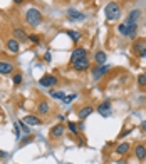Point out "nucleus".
I'll list each match as a JSON object with an SVG mask.
<instances>
[{
  "mask_svg": "<svg viewBox=\"0 0 146 164\" xmlns=\"http://www.w3.org/2000/svg\"><path fill=\"white\" fill-rule=\"evenodd\" d=\"M98 112L101 114L103 117L111 116V102H109V101H104L103 104H99V106H98Z\"/></svg>",
  "mask_w": 146,
  "mask_h": 164,
  "instance_id": "obj_7",
  "label": "nucleus"
},
{
  "mask_svg": "<svg viewBox=\"0 0 146 164\" xmlns=\"http://www.w3.org/2000/svg\"><path fill=\"white\" fill-rule=\"evenodd\" d=\"M141 127H143V129H146V121L143 122V124H141Z\"/></svg>",
  "mask_w": 146,
  "mask_h": 164,
  "instance_id": "obj_34",
  "label": "nucleus"
},
{
  "mask_svg": "<svg viewBox=\"0 0 146 164\" xmlns=\"http://www.w3.org/2000/svg\"><path fill=\"white\" fill-rule=\"evenodd\" d=\"M93 110H94V107H93V106H84V107H82V109L77 112V116H79V119L82 121V119L89 117L91 114H93Z\"/></svg>",
  "mask_w": 146,
  "mask_h": 164,
  "instance_id": "obj_12",
  "label": "nucleus"
},
{
  "mask_svg": "<svg viewBox=\"0 0 146 164\" xmlns=\"http://www.w3.org/2000/svg\"><path fill=\"white\" fill-rule=\"evenodd\" d=\"M104 15H106V19L109 20V22H112V20H116V19H119V15H121V7H119V3L109 2L106 7H104Z\"/></svg>",
  "mask_w": 146,
  "mask_h": 164,
  "instance_id": "obj_1",
  "label": "nucleus"
},
{
  "mask_svg": "<svg viewBox=\"0 0 146 164\" xmlns=\"http://www.w3.org/2000/svg\"><path fill=\"white\" fill-rule=\"evenodd\" d=\"M64 136V126L62 124H57V126H54V127L51 129V137L52 139H59Z\"/></svg>",
  "mask_w": 146,
  "mask_h": 164,
  "instance_id": "obj_9",
  "label": "nucleus"
},
{
  "mask_svg": "<svg viewBox=\"0 0 146 164\" xmlns=\"http://www.w3.org/2000/svg\"><path fill=\"white\" fill-rule=\"evenodd\" d=\"M37 110H39L42 116H45V114H49V110H51V107H49V104L45 101H42L39 106H37Z\"/></svg>",
  "mask_w": 146,
  "mask_h": 164,
  "instance_id": "obj_18",
  "label": "nucleus"
},
{
  "mask_svg": "<svg viewBox=\"0 0 146 164\" xmlns=\"http://www.w3.org/2000/svg\"><path fill=\"white\" fill-rule=\"evenodd\" d=\"M76 97H77V94H71L69 97H64V99H62V102H64V104H69V102H71V101H74Z\"/></svg>",
  "mask_w": 146,
  "mask_h": 164,
  "instance_id": "obj_27",
  "label": "nucleus"
},
{
  "mask_svg": "<svg viewBox=\"0 0 146 164\" xmlns=\"http://www.w3.org/2000/svg\"><path fill=\"white\" fill-rule=\"evenodd\" d=\"M25 20H27L29 25L37 27L40 22H42V15H40V12L37 10V9H29L25 12Z\"/></svg>",
  "mask_w": 146,
  "mask_h": 164,
  "instance_id": "obj_2",
  "label": "nucleus"
},
{
  "mask_svg": "<svg viewBox=\"0 0 146 164\" xmlns=\"http://www.w3.org/2000/svg\"><path fill=\"white\" fill-rule=\"evenodd\" d=\"M118 32L121 35H128V24H121L118 27Z\"/></svg>",
  "mask_w": 146,
  "mask_h": 164,
  "instance_id": "obj_24",
  "label": "nucleus"
},
{
  "mask_svg": "<svg viewBox=\"0 0 146 164\" xmlns=\"http://www.w3.org/2000/svg\"><path fill=\"white\" fill-rule=\"evenodd\" d=\"M67 35L74 40V42H79V40H81V34H77V32H74V30H67Z\"/></svg>",
  "mask_w": 146,
  "mask_h": 164,
  "instance_id": "obj_22",
  "label": "nucleus"
},
{
  "mask_svg": "<svg viewBox=\"0 0 146 164\" xmlns=\"http://www.w3.org/2000/svg\"><path fill=\"white\" fill-rule=\"evenodd\" d=\"M40 85L42 87H52V85L57 84V77L56 76H51V74H47V76H42L40 77Z\"/></svg>",
  "mask_w": 146,
  "mask_h": 164,
  "instance_id": "obj_4",
  "label": "nucleus"
},
{
  "mask_svg": "<svg viewBox=\"0 0 146 164\" xmlns=\"http://www.w3.org/2000/svg\"><path fill=\"white\" fill-rule=\"evenodd\" d=\"M51 97H54V99H57V101H62V99L66 97V94L61 92V91H59V92H54V91H52V92H51Z\"/></svg>",
  "mask_w": 146,
  "mask_h": 164,
  "instance_id": "obj_23",
  "label": "nucleus"
},
{
  "mask_svg": "<svg viewBox=\"0 0 146 164\" xmlns=\"http://www.w3.org/2000/svg\"><path fill=\"white\" fill-rule=\"evenodd\" d=\"M27 39L30 40L32 44H40V37H39V35H29Z\"/></svg>",
  "mask_w": 146,
  "mask_h": 164,
  "instance_id": "obj_26",
  "label": "nucleus"
},
{
  "mask_svg": "<svg viewBox=\"0 0 146 164\" xmlns=\"http://www.w3.org/2000/svg\"><path fill=\"white\" fill-rule=\"evenodd\" d=\"M144 49H146V40L144 39H139L133 44V52H135V54H141Z\"/></svg>",
  "mask_w": 146,
  "mask_h": 164,
  "instance_id": "obj_10",
  "label": "nucleus"
},
{
  "mask_svg": "<svg viewBox=\"0 0 146 164\" xmlns=\"http://www.w3.org/2000/svg\"><path fill=\"white\" fill-rule=\"evenodd\" d=\"M14 35L17 37V40H19V39H22V40H27V37H29V35L25 34V32H24L22 28H19V27H17V28H14Z\"/></svg>",
  "mask_w": 146,
  "mask_h": 164,
  "instance_id": "obj_20",
  "label": "nucleus"
},
{
  "mask_svg": "<svg viewBox=\"0 0 146 164\" xmlns=\"http://www.w3.org/2000/svg\"><path fill=\"white\" fill-rule=\"evenodd\" d=\"M109 69H111V65H106V64H103V65H99V67L93 69V79H94V80H99V79L104 76V74L109 71Z\"/></svg>",
  "mask_w": 146,
  "mask_h": 164,
  "instance_id": "obj_3",
  "label": "nucleus"
},
{
  "mask_svg": "<svg viewBox=\"0 0 146 164\" xmlns=\"http://www.w3.org/2000/svg\"><path fill=\"white\" fill-rule=\"evenodd\" d=\"M129 149H131V146H129L128 142H123V144H119L118 147H116V153L121 154V156H124V154L129 153Z\"/></svg>",
  "mask_w": 146,
  "mask_h": 164,
  "instance_id": "obj_17",
  "label": "nucleus"
},
{
  "mask_svg": "<svg viewBox=\"0 0 146 164\" xmlns=\"http://www.w3.org/2000/svg\"><path fill=\"white\" fill-rule=\"evenodd\" d=\"M89 59L87 57H84V59H81V60H77V62H74L72 64V67H74V71H77V72H82V71H87L89 69Z\"/></svg>",
  "mask_w": 146,
  "mask_h": 164,
  "instance_id": "obj_6",
  "label": "nucleus"
},
{
  "mask_svg": "<svg viewBox=\"0 0 146 164\" xmlns=\"http://www.w3.org/2000/svg\"><path fill=\"white\" fill-rule=\"evenodd\" d=\"M67 127L71 129V132H72V134H77V126L74 124V122H67Z\"/></svg>",
  "mask_w": 146,
  "mask_h": 164,
  "instance_id": "obj_28",
  "label": "nucleus"
},
{
  "mask_svg": "<svg viewBox=\"0 0 146 164\" xmlns=\"http://www.w3.org/2000/svg\"><path fill=\"white\" fill-rule=\"evenodd\" d=\"M139 57H146V49H144V50H143V52H141V54H139Z\"/></svg>",
  "mask_w": 146,
  "mask_h": 164,
  "instance_id": "obj_32",
  "label": "nucleus"
},
{
  "mask_svg": "<svg viewBox=\"0 0 146 164\" xmlns=\"http://www.w3.org/2000/svg\"><path fill=\"white\" fill-rule=\"evenodd\" d=\"M136 32H138V24H131V25H128V35L131 37V39H135V37H136Z\"/></svg>",
  "mask_w": 146,
  "mask_h": 164,
  "instance_id": "obj_21",
  "label": "nucleus"
},
{
  "mask_svg": "<svg viewBox=\"0 0 146 164\" xmlns=\"http://www.w3.org/2000/svg\"><path fill=\"white\" fill-rule=\"evenodd\" d=\"M135 154H136V158L138 159H143L146 158V146H143V144H138L136 147H135Z\"/></svg>",
  "mask_w": 146,
  "mask_h": 164,
  "instance_id": "obj_15",
  "label": "nucleus"
},
{
  "mask_svg": "<svg viewBox=\"0 0 146 164\" xmlns=\"http://www.w3.org/2000/svg\"><path fill=\"white\" fill-rule=\"evenodd\" d=\"M118 164H126V161H124V159H119V161H118Z\"/></svg>",
  "mask_w": 146,
  "mask_h": 164,
  "instance_id": "obj_33",
  "label": "nucleus"
},
{
  "mask_svg": "<svg viewBox=\"0 0 146 164\" xmlns=\"http://www.w3.org/2000/svg\"><path fill=\"white\" fill-rule=\"evenodd\" d=\"M139 15H141L139 10H131V12H129V17H128V20H126V24H128V25H131V24H136L138 19H139Z\"/></svg>",
  "mask_w": 146,
  "mask_h": 164,
  "instance_id": "obj_16",
  "label": "nucleus"
},
{
  "mask_svg": "<svg viewBox=\"0 0 146 164\" xmlns=\"http://www.w3.org/2000/svg\"><path fill=\"white\" fill-rule=\"evenodd\" d=\"M138 84H139L141 87H144V85H146V74H141V76L138 77Z\"/></svg>",
  "mask_w": 146,
  "mask_h": 164,
  "instance_id": "obj_25",
  "label": "nucleus"
},
{
  "mask_svg": "<svg viewBox=\"0 0 146 164\" xmlns=\"http://www.w3.org/2000/svg\"><path fill=\"white\" fill-rule=\"evenodd\" d=\"M7 49H9L10 52H14V54H15V52H19V49H20L19 40L15 39V37H14V39H9V40H7Z\"/></svg>",
  "mask_w": 146,
  "mask_h": 164,
  "instance_id": "obj_13",
  "label": "nucleus"
},
{
  "mask_svg": "<svg viewBox=\"0 0 146 164\" xmlns=\"http://www.w3.org/2000/svg\"><path fill=\"white\" fill-rule=\"evenodd\" d=\"M14 3H17V5H20V3H24V0H14Z\"/></svg>",
  "mask_w": 146,
  "mask_h": 164,
  "instance_id": "obj_31",
  "label": "nucleus"
},
{
  "mask_svg": "<svg viewBox=\"0 0 146 164\" xmlns=\"http://www.w3.org/2000/svg\"><path fill=\"white\" fill-rule=\"evenodd\" d=\"M67 17L71 20H84V14H81V12L74 10V9H69L67 10Z\"/></svg>",
  "mask_w": 146,
  "mask_h": 164,
  "instance_id": "obj_14",
  "label": "nucleus"
},
{
  "mask_svg": "<svg viewBox=\"0 0 146 164\" xmlns=\"http://www.w3.org/2000/svg\"><path fill=\"white\" fill-rule=\"evenodd\" d=\"M22 122H24V124H27V126H39V124H42V121H40L37 116H25L22 119Z\"/></svg>",
  "mask_w": 146,
  "mask_h": 164,
  "instance_id": "obj_11",
  "label": "nucleus"
},
{
  "mask_svg": "<svg viewBox=\"0 0 146 164\" xmlns=\"http://www.w3.org/2000/svg\"><path fill=\"white\" fill-rule=\"evenodd\" d=\"M12 82H14V84H20V82H22V74H15Z\"/></svg>",
  "mask_w": 146,
  "mask_h": 164,
  "instance_id": "obj_29",
  "label": "nucleus"
},
{
  "mask_svg": "<svg viewBox=\"0 0 146 164\" xmlns=\"http://www.w3.org/2000/svg\"><path fill=\"white\" fill-rule=\"evenodd\" d=\"M84 57H87V50H86V49H82V47H77L76 50L72 52V55H71V64L77 62V60L84 59Z\"/></svg>",
  "mask_w": 146,
  "mask_h": 164,
  "instance_id": "obj_5",
  "label": "nucleus"
},
{
  "mask_svg": "<svg viewBox=\"0 0 146 164\" xmlns=\"http://www.w3.org/2000/svg\"><path fill=\"white\" fill-rule=\"evenodd\" d=\"M12 72H14V65L10 62H5V60H0V74L2 76H9Z\"/></svg>",
  "mask_w": 146,
  "mask_h": 164,
  "instance_id": "obj_8",
  "label": "nucleus"
},
{
  "mask_svg": "<svg viewBox=\"0 0 146 164\" xmlns=\"http://www.w3.org/2000/svg\"><path fill=\"white\" fill-rule=\"evenodd\" d=\"M44 60H45V62H51V52H45V55H44Z\"/></svg>",
  "mask_w": 146,
  "mask_h": 164,
  "instance_id": "obj_30",
  "label": "nucleus"
},
{
  "mask_svg": "<svg viewBox=\"0 0 146 164\" xmlns=\"http://www.w3.org/2000/svg\"><path fill=\"white\" fill-rule=\"evenodd\" d=\"M144 74H146V72H144Z\"/></svg>",
  "mask_w": 146,
  "mask_h": 164,
  "instance_id": "obj_35",
  "label": "nucleus"
},
{
  "mask_svg": "<svg viewBox=\"0 0 146 164\" xmlns=\"http://www.w3.org/2000/svg\"><path fill=\"white\" fill-rule=\"evenodd\" d=\"M94 60H96V64H99V65H103L104 62H106V54H104L103 50H99L98 54L94 55Z\"/></svg>",
  "mask_w": 146,
  "mask_h": 164,
  "instance_id": "obj_19",
  "label": "nucleus"
}]
</instances>
